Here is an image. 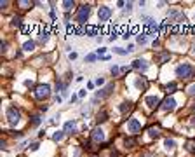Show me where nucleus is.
Instances as JSON below:
<instances>
[{"instance_id": "nucleus-1", "label": "nucleus", "mask_w": 195, "mask_h": 157, "mask_svg": "<svg viewBox=\"0 0 195 157\" xmlns=\"http://www.w3.org/2000/svg\"><path fill=\"white\" fill-rule=\"evenodd\" d=\"M176 75L179 79H190L193 75V66L188 65V63H181V65L176 66Z\"/></svg>"}, {"instance_id": "nucleus-2", "label": "nucleus", "mask_w": 195, "mask_h": 157, "mask_svg": "<svg viewBox=\"0 0 195 157\" xmlns=\"http://www.w3.org/2000/svg\"><path fill=\"white\" fill-rule=\"evenodd\" d=\"M7 120L11 126H16L19 120H21V112L16 108V107H9L7 108Z\"/></svg>"}, {"instance_id": "nucleus-3", "label": "nucleus", "mask_w": 195, "mask_h": 157, "mask_svg": "<svg viewBox=\"0 0 195 157\" xmlns=\"http://www.w3.org/2000/svg\"><path fill=\"white\" fill-rule=\"evenodd\" d=\"M89 14H91V6H89V4L80 6V7H78V12H77V21L80 23V25H84V23L87 21Z\"/></svg>"}, {"instance_id": "nucleus-4", "label": "nucleus", "mask_w": 195, "mask_h": 157, "mask_svg": "<svg viewBox=\"0 0 195 157\" xmlns=\"http://www.w3.org/2000/svg\"><path fill=\"white\" fill-rule=\"evenodd\" d=\"M35 96L37 100H45V98L51 96V87L47 84H40V86L35 87Z\"/></svg>"}, {"instance_id": "nucleus-5", "label": "nucleus", "mask_w": 195, "mask_h": 157, "mask_svg": "<svg viewBox=\"0 0 195 157\" xmlns=\"http://www.w3.org/2000/svg\"><path fill=\"white\" fill-rule=\"evenodd\" d=\"M110 16H112V9L110 7L101 6L98 9V19H99V23H106L110 19Z\"/></svg>"}, {"instance_id": "nucleus-6", "label": "nucleus", "mask_w": 195, "mask_h": 157, "mask_svg": "<svg viewBox=\"0 0 195 157\" xmlns=\"http://www.w3.org/2000/svg\"><path fill=\"white\" fill-rule=\"evenodd\" d=\"M160 108H162L164 112H173V110L176 108V100H174V98H166L162 101V105H160Z\"/></svg>"}, {"instance_id": "nucleus-7", "label": "nucleus", "mask_w": 195, "mask_h": 157, "mask_svg": "<svg viewBox=\"0 0 195 157\" xmlns=\"http://www.w3.org/2000/svg\"><path fill=\"white\" fill-rule=\"evenodd\" d=\"M141 129V122L138 119H131L129 122H127V131L129 133H132V135H136L138 131Z\"/></svg>"}, {"instance_id": "nucleus-8", "label": "nucleus", "mask_w": 195, "mask_h": 157, "mask_svg": "<svg viewBox=\"0 0 195 157\" xmlns=\"http://www.w3.org/2000/svg\"><path fill=\"white\" fill-rule=\"evenodd\" d=\"M91 140L96 141V143H99V141L105 140V133L101 128H96V129H92V135H91Z\"/></svg>"}, {"instance_id": "nucleus-9", "label": "nucleus", "mask_w": 195, "mask_h": 157, "mask_svg": "<svg viewBox=\"0 0 195 157\" xmlns=\"http://www.w3.org/2000/svg\"><path fill=\"white\" fill-rule=\"evenodd\" d=\"M112 91H113V84H108V86H105L103 89H99L96 94V98H106L112 94Z\"/></svg>"}, {"instance_id": "nucleus-10", "label": "nucleus", "mask_w": 195, "mask_h": 157, "mask_svg": "<svg viewBox=\"0 0 195 157\" xmlns=\"http://www.w3.org/2000/svg\"><path fill=\"white\" fill-rule=\"evenodd\" d=\"M65 135H75V131H77V124H75V120H68L65 124Z\"/></svg>"}, {"instance_id": "nucleus-11", "label": "nucleus", "mask_w": 195, "mask_h": 157, "mask_svg": "<svg viewBox=\"0 0 195 157\" xmlns=\"http://www.w3.org/2000/svg\"><path fill=\"white\" fill-rule=\"evenodd\" d=\"M145 103L150 107V108H155L159 103H160V100H159V96H146L145 98Z\"/></svg>"}, {"instance_id": "nucleus-12", "label": "nucleus", "mask_w": 195, "mask_h": 157, "mask_svg": "<svg viewBox=\"0 0 195 157\" xmlns=\"http://www.w3.org/2000/svg\"><path fill=\"white\" fill-rule=\"evenodd\" d=\"M132 68L134 70H146L148 68V63L145 60H134L132 61Z\"/></svg>"}, {"instance_id": "nucleus-13", "label": "nucleus", "mask_w": 195, "mask_h": 157, "mask_svg": "<svg viewBox=\"0 0 195 157\" xmlns=\"http://www.w3.org/2000/svg\"><path fill=\"white\" fill-rule=\"evenodd\" d=\"M49 38V30L47 28H44V30H40V33H38V42L40 44H45Z\"/></svg>"}, {"instance_id": "nucleus-14", "label": "nucleus", "mask_w": 195, "mask_h": 157, "mask_svg": "<svg viewBox=\"0 0 195 157\" xmlns=\"http://www.w3.org/2000/svg\"><path fill=\"white\" fill-rule=\"evenodd\" d=\"M146 86H148L146 77H140V79H136V87H138V89H146Z\"/></svg>"}, {"instance_id": "nucleus-15", "label": "nucleus", "mask_w": 195, "mask_h": 157, "mask_svg": "<svg viewBox=\"0 0 195 157\" xmlns=\"http://www.w3.org/2000/svg\"><path fill=\"white\" fill-rule=\"evenodd\" d=\"M131 108H132V103H131V101H124V103H120V107H119V110L122 112V114L129 112Z\"/></svg>"}, {"instance_id": "nucleus-16", "label": "nucleus", "mask_w": 195, "mask_h": 157, "mask_svg": "<svg viewBox=\"0 0 195 157\" xmlns=\"http://www.w3.org/2000/svg\"><path fill=\"white\" fill-rule=\"evenodd\" d=\"M106 119H108V112H106V110H101V112L98 114V119H96V122H98V124H101V122H105Z\"/></svg>"}, {"instance_id": "nucleus-17", "label": "nucleus", "mask_w": 195, "mask_h": 157, "mask_svg": "<svg viewBox=\"0 0 195 157\" xmlns=\"http://www.w3.org/2000/svg\"><path fill=\"white\" fill-rule=\"evenodd\" d=\"M148 136H150V138H155V140H157V138H160V133H159L157 128H150V129H148Z\"/></svg>"}, {"instance_id": "nucleus-18", "label": "nucleus", "mask_w": 195, "mask_h": 157, "mask_svg": "<svg viewBox=\"0 0 195 157\" xmlns=\"http://www.w3.org/2000/svg\"><path fill=\"white\" fill-rule=\"evenodd\" d=\"M174 145H176V143H174V140H173V138H166V140H164V147H166L167 150H173V148H174Z\"/></svg>"}, {"instance_id": "nucleus-19", "label": "nucleus", "mask_w": 195, "mask_h": 157, "mask_svg": "<svg viewBox=\"0 0 195 157\" xmlns=\"http://www.w3.org/2000/svg\"><path fill=\"white\" fill-rule=\"evenodd\" d=\"M23 49H25V51H28V53H30V51H33V49H35V42H33V40H26V42L23 44Z\"/></svg>"}, {"instance_id": "nucleus-20", "label": "nucleus", "mask_w": 195, "mask_h": 157, "mask_svg": "<svg viewBox=\"0 0 195 157\" xmlns=\"http://www.w3.org/2000/svg\"><path fill=\"white\" fill-rule=\"evenodd\" d=\"M12 26H16V28H23V19L19 16H14L12 18Z\"/></svg>"}, {"instance_id": "nucleus-21", "label": "nucleus", "mask_w": 195, "mask_h": 157, "mask_svg": "<svg viewBox=\"0 0 195 157\" xmlns=\"http://www.w3.org/2000/svg\"><path fill=\"white\" fill-rule=\"evenodd\" d=\"M63 136H65V131H56L54 135H52V140H54V141H61V140H63Z\"/></svg>"}, {"instance_id": "nucleus-22", "label": "nucleus", "mask_w": 195, "mask_h": 157, "mask_svg": "<svg viewBox=\"0 0 195 157\" xmlns=\"http://www.w3.org/2000/svg\"><path fill=\"white\" fill-rule=\"evenodd\" d=\"M124 145L127 147V148H132V147L136 145V140H134V138H125V140H124Z\"/></svg>"}, {"instance_id": "nucleus-23", "label": "nucleus", "mask_w": 195, "mask_h": 157, "mask_svg": "<svg viewBox=\"0 0 195 157\" xmlns=\"http://www.w3.org/2000/svg\"><path fill=\"white\" fill-rule=\"evenodd\" d=\"M63 7H65L66 11H70V9H73V7H75V2H70V0H65V2H63Z\"/></svg>"}, {"instance_id": "nucleus-24", "label": "nucleus", "mask_w": 195, "mask_h": 157, "mask_svg": "<svg viewBox=\"0 0 195 157\" xmlns=\"http://www.w3.org/2000/svg\"><path fill=\"white\" fill-rule=\"evenodd\" d=\"M169 58H171V54H169V53H162V54L157 58V60H159V63H164V61L169 60Z\"/></svg>"}, {"instance_id": "nucleus-25", "label": "nucleus", "mask_w": 195, "mask_h": 157, "mask_svg": "<svg viewBox=\"0 0 195 157\" xmlns=\"http://www.w3.org/2000/svg\"><path fill=\"white\" fill-rule=\"evenodd\" d=\"M113 53H117V54H120V56H125L129 51H127V49H122V47H115Z\"/></svg>"}, {"instance_id": "nucleus-26", "label": "nucleus", "mask_w": 195, "mask_h": 157, "mask_svg": "<svg viewBox=\"0 0 195 157\" xmlns=\"http://www.w3.org/2000/svg\"><path fill=\"white\" fill-rule=\"evenodd\" d=\"M86 32H87V35L94 37V35H96V26H87V28H86Z\"/></svg>"}, {"instance_id": "nucleus-27", "label": "nucleus", "mask_w": 195, "mask_h": 157, "mask_svg": "<svg viewBox=\"0 0 195 157\" xmlns=\"http://www.w3.org/2000/svg\"><path fill=\"white\" fill-rule=\"evenodd\" d=\"M176 82H171V84H167V87H166V89H167V92H174L176 91Z\"/></svg>"}, {"instance_id": "nucleus-28", "label": "nucleus", "mask_w": 195, "mask_h": 157, "mask_svg": "<svg viewBox=\"0 0 195 157\" xmlns=\"http://www.w3.org/2000/svg\"><path fill=\"white\" fill-rule=\"evenodd\" d=\"M40 120H42L40 119V115H33L32 117V126H38L40 124Z\"/></svg>"}, {"instance_id": "nucleus-29", "label": "nucleus", "mask_w": 195, "mask_h": 157, "mask_svg": "<svg viewBox=\"0 0 195 157\" xmlns=\"http://www.w3.org/2000/svg\"><path fill=\"white\" fill-rule=\"evenodd\" d=\"M138 44H146V33H140L138 35Z\"/></svg>"}, {"instance_id": "nucleus-30", "label": "nucleus", "mask_w": 195, "mask_h": 157, "mask_svg": "<svg viewBox=\"0 0 195 157\" xmlns=\"http://www.w3.org/2000/svg\"><path fill=\"white\" fill-rule=\"evenodd\" d=\"M110 72H112V75H113V77H117V75H119V72H120V68L117 65H113L112 68H110Z\"/></svg>"}, {"instance_id": "nucleus-31", "label": "nucleus", "mask_w": 195, "mask_h": 157, "mask_svg": "<svg viewBox=\"0 0 195 157\" xmlns=\"http://www.w3.org/2000/svg\"><path fill=\"white\" fill-rule=\"evenodd\" d=\"M186 150L195 152V141H186Z\"/></svg>"}, {"instance_id": "nucleus-32", "label": "nucleus", "mask_w": 195, "mask_h": 157, "mask_svg": "<svg viewBox=\"0 0 195 157\" xmlns=\"http://www.w3.org/2000/svg\"><path fill=\"white\" fill-rule=\"evenodd\" d=\"M19 6H23V9H28V6L32 7L33 6V2H25V0H21V2H17Z\"/></svg>"}, {"instance_id": "nucleus-33", "label": "nucleus", "mask_w": 195, "mask_h": 157, "mask_svg": "<svg viewBox=\"0 0 195 157\" xmlns=\"http://www.w3.org/2000/svg\"><path fill=\"white\" fill-rule=\"evenodd\" d=\"M86 61H87V63H92V61H96V54H89V56L86 58Z\"/></svg>"}, {"instance_id": "nucleus-34", "label": "nucleus", "mask_w": 195, "mask_h": 157, "mask_svg": "<svg viewBox=\"0 0 195 157\" xmlns=\"http://www.w3.org/2000/svg\"><path fill=\"white\" fill-rule=\"evenodd\" d=\"M188 94L190 96H195V84H192V86L188 87Z\"/></svg>"}, {"instance_id": "nucleus-35", "label": "nucleus", "mask_w": 195, "mask_h": 157, "mask_svg": "<svg viewBox=\"0 0 195 157\" xmlns=\"http://www.w3.org/2000/svg\"><path fill=\"white\" fill-rule=\"evenodd\" d=\"M66 32H68V33H70V35H71V33H75L77 30H75V28H73V26H71V25H66Z\"/></svg>"}, {"instance_id": "nucleus-36", "label": "nucleus", "mask_w": 195, "mask_h": 157, "mask_svg": "<svg viewBox=\"0 0 195 157\" xmlns=\"http://www.w3.org/2000/svg\"><path fill=\"white\" fill-rule=\"evenodd\" d=\"M0 47H2V53H6L7 51V42H2L0 44Z\"/></svg>"}, {"instance_id": "nucleus-37", "label": "nucleus", "mask_w": 195, "mask_h": 157, "mask_svg": "<svg viewBox=\"0 0 195 157\" xmlns=\"http://www.w3.org/2000/svg\"><path fill=\"white\" fill-rule=\"evenodd\" d=\"M129 33H131L129 30H125V32L122 33V38H125V40H127V38H129Z\"/></svg>"}, {"instance_id": "nucleus-38", "label": "nucleus", "mask_w": 195, "mask_h": 157, "mask_svg": "<svg viewBox=\"0 0 195 157\" xmlns=\"http://www.w3.org/2000/svg\"><path fill=\"white\" fill-rule=\"evenodd\" d=\"M96 84H98V86H101V84H105V80L101 79V77H98V79H96Z\"/></svg>"}, {"instance_id": "nucleus-39", "label": "nucleus", "mask_w": 195, "mask_h": 157, "mask_svg": "<svg viewBox=\"0 0 195 157\" xmlns=\"http://www.w3.org/2000/svg\"><path fill=\"white\" fill-rule=\"evenodd\" d=\"M38 148V143H32V145H30V150H37Z\"/></svg>"}, {"instance_id": "nucleus-40", "label": "nucleus", "mask_w": 195, "mask_h": 157, "mask_svg": "<svg viewBox=\"0 0 195 157\" xmlns=\"http://www.w3.org/2000/svg\"><path fill=\"white\" fill-rule=\"evenodd\" d=\"M0 6H2V9H6V7L9 6V2H7V0H4V2H0Z\"/></svg>"}, {"instance_id": "nucleus-41", "label": "nucleus", "mask_w": 195, "mask_h": 157, "mask_svg": "<svg viewBox=\"0 0 195 157\" xmlns=\"http://www.w3.org/2000/svg\"><path fill=\"white\" fill-rule=\"evenodd\" d=\"M77 58V53H70V60H75Z\"/></svg>"}, {"instance_id": "nucleus-42", "label": "nucleus", "mask_w": 195, "mask_h": 157, "mask_svg": "<svg viewBox=\"0 0 195 157\" xmlns=\"http://www.w3.org/2000/svg\"><path fill=\"white\" fill-rule=\"evenodd\" d=\"M192 124H193V126H195V117H192Z\"/></svg>"}, {"instance_id": "nucleus-43", "label": "nucleus", "mask_w": 195, "mask_h": 157, "mask_svg": "<svg viewBox=\"0 0 195 157\" xmlns=\"http://www.w3.org/2000/svg\"><path fill=\"white\" fill-rule=\"evenodd\" d=\"M192 110H195V103H193V105H192Z\"/></svg>"}]
</instances>
